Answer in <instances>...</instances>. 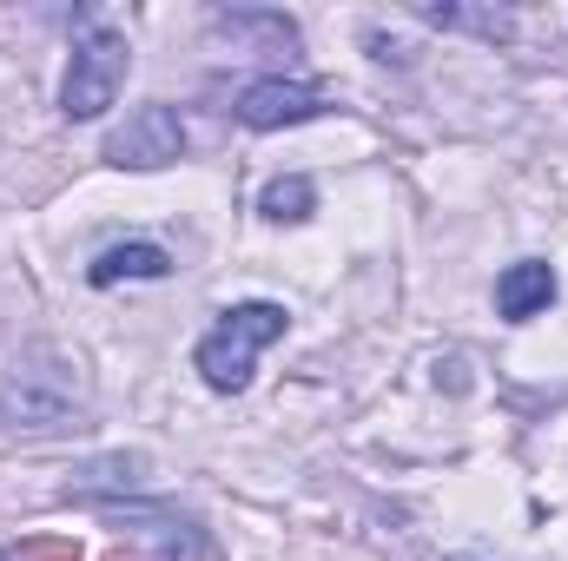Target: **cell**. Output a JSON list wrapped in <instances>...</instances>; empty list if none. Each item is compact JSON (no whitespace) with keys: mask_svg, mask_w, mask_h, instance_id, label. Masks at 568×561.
<instances>
[{"mask_svg":"<svg viewBox=\"0 0 568 561\" xmlns=\"http://www.w3.org/2000/svg\"><path fill=\"white\" fill-rule=\"evenodd\" d=\"M87 417V377L73 357L60 350H27L7 377H0V429H67Z\"/></svg>","mask_w":568,"mask_h":561,"instance_id":"1","label":"cell"},{"mask_svg":"<svg viewBox=\"0 0 568 561\" xmlns=\"http://www.w3.org/2000/svg\"><path fill=\"white\" fill-rule=\"evenodd\" d=\"M284 324H291V310H284V304H265V297L219 310V324L199 337V377H205L219 397H239V390L252 384L258 350H265V344H278Z\"/></svg>","mask_w":568,"mask_h":561,"instance_id":"2","label":"cell"},{"mask_svg":"<svg viewBox=\"0 0 568 561\" xmlns=\"http://www.w3.org/2000/svg\"><path fill=\"white\" fill-rule=\"evenodd\" d=\"M126 73H133L126 33H113V27L80 33V47H73V60H67V80H60V113H67V120H100V113L120 100Z\"/></svg>","mask_w":568,"mask_h":561,"instance_id":"3","label":"cell"},{"mask_svg":"<svg viewBox=\"0 0 568 561\" xmlns=\"http://www.w3.org/2000/svg\"><path fill=\"white\" fill-rule=\"evenodd\" d=\"M179 152H185V120L152 100L140 113H126V126L106 140V165H120V172H159V165H172Z\"/></svg>","mask_w":568,"mask_h":561,"instance_id":"4","label":"cell"},{"mask_svg":"<svg viewBox=\"0 0 568 561\" xmlns=\"http://www.w3.org/2000/svg\"><path fill=\"white\" fill-rule=\"evenodd\" d=\"M106 561H205V536L185 516H126Z\"/></svg>","mask_w":568,"mask_h":561,"instance_id":"5","label":"cell"},{"mask_svg":"<svg viewBox=\"0 0 568 561\" xmlns=\"http://www.w3.org/2000/svg\"><path fill=\"white\" fill-rule=\"evenodd\" d=\"M232 113H239L252 133H278V126H304V120H317V113H331V106H324V93H317V86L272 73V80H252V86L239 93V106H232Z\"/></svg>","mask_w":568,"mask_h":561,"instance_id":"6","label":"cell"},{"mask_svg":"<svg viewBox=\"0 0 568 561\" xmlns=\"http://www.w3.org/2000/svg\"><path fill=\"white\" fill-rule=\"evenodd\" d=\"M212 40L239 53H297V20L272 7H232V13H212Z\"/></svg>","mask_w":568,"mask_h":561,"instance_id":"7","label":"cell"},{"mask_svg":"<svg viewBox=\"0 0 568 561\" xmlns=\"http://www.w3.org/2000/svg\"><path fill=\"white\" fill-rule=\"evenodd\" d=\"M556 304V265H542V258H523V265H509L503 278H496V310L509 317V324H529V317H542Z\"/></svg>","mask_w":568,"mask_h":561,"instance_id":"8","label":"cell"},{"mask_svg":"<svg viewBox=\"0 0 568 561\" xmlns=\"http://www.w3.org/2000/svg\"><path fill=\"white\" fill-rule=\"evenodd\" d=\"M165 272H172V252L152 245V238H133V245H106L87 278L100 290H113V284H145V278H165Z\"/></svg>","mask_w":568,"mask_h":561,"instance_id":"9","label":"cell"},{"mask_svg":"<svg viewBox=\"0 0 568 561\" xmlns=\"http://www.w3.org/2000/svg\"><path fill=\"white\" fill-rule=\"evenodd\" d=\"M258 212H265L272 225H304V218L317 212V185H311L304 172H291V178H272V185H265V198H258Z\"/></svg>","mask_w":568,"mask_h":561,"instance_id":"10","label":"cell"},{"mask_svg":"<svg viewBox=\"0 0 568 561\" xmlns=\"http://www.w3.org/2000/svg\"><path fill=\"white\" fill-rule=\"evenodd\" d=\"M417 20H429V27H463V33H483V40H509V13H496V7H436V0H424Z\"/></svg>","mask_w":568,"mask_h":561,"instance_id":"11","label":"cell"},{"mask_svg":"<svg viewBox=\"0 0 568 561\" xmlns=\"http://www.w3.org/2000/svg\"><path fill=\"white\" fill-rule=\"evenodd\" d=\"M140 476H145V456H113V462H93V469H80L67 496H100V489H133Z\"/></svg>","mask_w":568,"mask_h":561,"instance_id":"12","label":"cell"},{"mask_svg":"<svg viewBox=\"0 0 568 561\" xmlns=\"http://www.w3.org/2000/svg\"><path fill=\"white\" fill-rule=\"evenodd\" d=\"M449 561H496V555H449Z\"/></svg>","mask_w":568,"mask_h":561,"instance_id":"13","label":"cell"},{"mask_svg":"<svg viewBox=\"0 0 568 561\" xmlns=\"http://www.w3.org/2000/svg\"><path fill=\"white\" fill-rule=\"evenodd\" d=\"M0 561H7V555H0Z\"/></svg>","mask_w":568,"mask_h":561,"instance_id":"14","label":"cell"}]
</instances>
